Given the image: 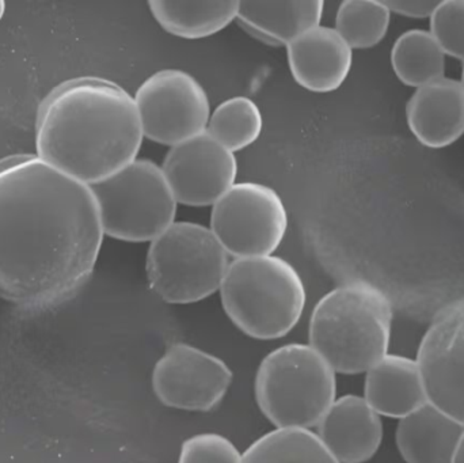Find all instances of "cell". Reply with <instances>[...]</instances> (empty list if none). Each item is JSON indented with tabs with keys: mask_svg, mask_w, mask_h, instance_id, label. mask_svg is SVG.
Wrapping results in <instances>:
<instances>
[{
	"mask_svg": "<svg viewBox=\"0 0 464 463\" xmlns=\"http://www.w3.org/2000/svg\"><path fill=\"white\" fill-rule=\"evenodd\" d=\"M162 170L179 203L207 207L234 187L237 163L234 152L204 132L171 147Z\"/></svg>",
	"mask_w": 464,
	"mask_h": 463,
	"instance_id": "cell-12",
	"label": "cell"
},
{
	"mask_svg": "<svg viewBox=\"0 0 464 463\" xmlns=\"http://www.w3.org/2000/svg\"><path fill=\"white\" fill-rule=\"evenodd\" d=\"M103 236L90 185L37 155L0 160V298L26 310L70 301L89 282Z\"/></svg>",
	"mask_w": 464,
	"mask_h": 463,
	"instance_id": "cell-1",
	"label": "cell"
},
{
	"mask_svg": "<svg viewBox=\"0 0 464 463\" xmlns=\"http://www.w3.org/2000/svg\"><path fill=\"white\" fill-rule=\"evenodd\" d=\"M383 3L390 11H394L401 15L411 16V18L430 16L440 5V2L436 0H386Z\"/></svg>",
	"mask_w": 464,
	"mask_h": 463,
	"instance_id": "cell-26",
	"label": "cell"
},
{
	"mask_svg": "<svg viewBox=\"0 0 464 463\" xmlns=\"http://www.w3.org/2000/svg\"><path fill=\"white\" fill-rule=\"evenodd\" d=\"M416 362L428 402L464 427V299L438 313Z\"/></svg>",
	"mask_w": 464,
	"mask_h": 463,
	"instance_id": "cell-10",
	"label": "cell"
},
{
	"mask_svg": "<svg viewBox=\"0 0 464 463\" xmlns=\"http://www.w3.org/2000/svg\"><path fill=\"white\" fill-rule=\"evenodd\" d=\"M288 228L278 193L258 182H240L214 204L211 230L228 255L237 258L272 256Z\"/></svg>",
	"mask_w": 464,
	"mask_h": 463,
	"instance_id": "cell-8",
	"label": "cell"
},
{
	"mask_svg": "<svg viewBox=\"0 0 464 463\" xmlns=\"http://www.w3.org/2000/svg\"><path fill=\"white\" fill-rule=\"evenodd\" d=\"M318 437L340 463H364L379 450L383 439L381 415L364 397L335 400L318 424Z\"/></svg>",
	"mask_w": 464,
	"mask_h": 463,
	"instance_id": "cell-14",
	"label": "cell"
},
{
	"mask_svg": "<svg viewBox=\"0 0 464 463\" xmlns=\"http://www.w3.org/2000/svg\"><path fill=\"white\" fill-rule=\"evenodd\" d=\"M179 463H242V454L223 435L198 434L182 443Z\"/></svg>",
	"mask_w": 464,
	"mask_h": 463,
	"instance_id": "cell-25",
	"label": "cell"
},
{
	"mask_svg": "<svg viewBox=\"0 0 464 463\" xmlns=\"http://www.w3.org/2000/svg\"><path fill=\"white\" fill-rule=\"evenodd\" d=\"M264 128L261 111L247 97H234L220 103L209 119L207 132L228 151L235 152L253 144Z\"/></svg>",
	"mask_w": 464,
	"mask_h": 463,
	"instance_id": "cell-22",
	"label": "cell"
},
{
	"mask_svg": "<svg viewBox=\"0 0 464 463\" xmlns=\"http://www.w3.org/2000/svg\"><path fill=\"white\" fill-rule=\"evenodd\" d=\"M464 427L428 402L401 419L397 445L406 463H452Z\"/></svg>",
	"mask_w": 464,
	"mask_h": 463,
	"instance_id": "cell-17",
	"label": "cell"
},
{
	"mask_svg": "<svg viewBox=\"0 0 464 463\" xmlns=\"http://www.w3.org/2000/svg\"><path fill=\"white\" fill-rule=\"evenodd\" d=\"M143 136L135 98L100 78L57 86L35 122L37 157L90 187L136 160Z\"/></svg>",
	"mask_w": 464,
	"mask_h": 463,
	"instance_id": "cell-2",
	"label": "cell"
},
{
	"mask_svg": "<svg viewBox=\"0 0 464 463\" xmlns=\"http://www.w3.org/2000/svg\"><path fill=\"white\" fill-rule=\"evenodd\" d=\"M223 307L243 333L275 340L302 318L305 288L296 269L277 256L235 258L220 285Z\"/></svg>",
	"mask_w": 464,
	"mask_h": 463,
	"instance_id": "cell-4",
	"label": "cell"
},
{
	"mask_svg": "<svg viewBox=\"0 0 464 463\" xmlns=\"http://www.w3.org/2000/svg\"><path fill=\"white\" fill-rule=\"evenodd\" d=\"M286 49L295 81L310 92H334L351 72L352 48L333 27L318 24L295 38Z\"/></svg>",
	"mask_w": 464,
	"mask_h": 463,
	"instance_id": "cell-13",
	"label": "cell"
},
{
	"mask_svg": "<svg viewBox=\"0 0 464 463\" xmlns=\"http://www.w3.org/2000/svg\"><path fill=\"white\" fill-rule=\"evenodd\" d=\"M256 404L277 429L318 427L335 401V371L311 345L272 351L256 375Z\"/></svg>",
	"mask_w": 464,
	"mask_h": 463,
	"instance_id": "cell-5",
	"label": "cell"
},
{
	"mask_svg": "<svg viewBox=\"0 0 464 463\" xmlns=\"http://www.w3.org/2000/svg\"><path fill=\"white\" fill-rule=\"evenodd\" d=\"M409 128L420 143L443 149L464 133L462 82L440 78L419 87L406 106Z\"/></svg>",
	"mask_w": 464,
	"mask_h": 463,
	"instance_id": "cell-15",
	"label": "cell"
},
{
	"mask_svg": "<svg viewBox=\"0 0 464 463\" xmlns=\"http://www.w3.org/2000/svg\"><path fill=\"white\" fill-rule=\"evenodd\" d=\"M232 378L230 367L222 359L177 342L155 364L152 389L166 407L208 412L223 401Z\"/></svg>",
	"mask_w": 464,
	"mask_h": 463,
	"instance_id": "cell-11",
	"label": "cell"
},
{
	"mask_svg": "<svg viewBox=\"0 0 464 463\" xmlns=\"http://www.w3.org/2000/svg\"><path fill=\"white\" fill-rule=\"evenodd\" d=\"M430 34L444 53L464 62V0L440 2L430 15Z\"/></svg>",
	"mask_w": 464,
	"mask_h": 463,
	"instance_id": "cell-24",
	"label": "cell"
},
{
	"mask_svg": "<svg viewBox=\"0 0 464 463\" xmlns=\"http://www.w3.org/2000/svg\"><path fill=\"white\" fill-rule=\"evenodd\" d=\"M364 399L378 415L392 419L406 418L427 405L417 362L387 353L368 370Z\"/></svg>",
	"mask_w": 464,
	"mask_h": 463,
	"instance_id": "cell-16",
	"label": "cell"
},
{
	"mask_svg": "<svg viewBox=\"0 0 464 463\" xmlns=\"http://www.w3.org/2000/svg\"><path fill=\"white\" fill-rule=\"evenodd\" d=\"M392 64L402 83L419 89L443 78L446 53L430 32L409 30L395 41Z\"/></svg>",
	"mask_w": 464,
	"mask_h": 463,
	"instance_id": "cell-21",
	"label": "cell"
},
{
	"mask_svg": "<svg viewBox=\"0 0 464 463\" xmlns=\"http://www.w3.org/2000/svg\"><path fill=\"white\" fill-rule=\"evenodd\" d=\"M103 233L127 242L154 241L174 223L177 201L162 168L133 160L105 181L92 185Z\"/></svg>",
	"mask_w": 464,
	"mask_h": 463,
	"instance_id": "cell-7",
	"label": "cell"
},
{
	"mask_svg": "<svg viewBox=\"0 0 464 463\" xmlns=\"http://www.w3.org/2000/svg\"><path fill=\"white\" fill-rule=\"evenodd\" d=\"M242 463H340L318 434L305 429H277L256 439Z\"/></svg>",
	"mask_w": 464,
	"mask_h": 463,
	"instance_id": "cell-20",
	"label": "cell"
},
{
	"mask_svg": "<svg viewBox=\"0 0 464 463\" xmlns=\"http://www.w3.org/2000/svg\"><path fill=\"white\" fill-rule=\"evenodd\" d=\"M228 253L211 228L174 222L150 245V287L168 304L203 301L220 290L227 272Z\"/></svg>",
	"mask_w": 464,
	"mask_h": 463,
	"instance_id": "cell-6",
	"label": "cell"
},
{
	"mask_svg": "<svg viewBox=\"0 0 464 463\" xmlns=\"http://www.w3.org/2000/svg\"><path fill=\"white\" fill-rule=\"evenodd\" d=\"M462 84H463V87H464V67H463V73H462Z\"/></svg>",
	"mask_w": 464,
	"mask_h": 463,
	"instance_id": "cell-29",
	"label": "cell"
},
{
	"mask_svg": "<svg viewBox=\"0 0 464 463\" xmlns=\"http://www.w3.org/2000/svg\"><path fill=\"white\" fill-rule=\"evenodd\" d=\"M452 463H464V432L462 438H460L459 443H458V448L457 450H455Z\"/></svg>",
	"mask_w": 464,
	"mask_h": 463,
	"instance_id": "cell-27",
	"label": "cell"
},
{
	"mask_svg": "<svg viewBox=\"0 0 464 463\" xmlns=\"http://www.w3.org/2000/svg\"><path fill=\"white\" fill-rule=\"evenodd\" d=\"M324 3L239 2L237 21L261 40L288 45L295 38L318 26Z\"/></svg>",
	"mask_w": 464,
	"mask_h": 463,
	"instance_id": "cell-18",
	"label": "cell"
},
{
	"mask_svg": "<svg viewBox=\"0 0 464 463\" xmlns=\"http://www.w3.org/2000/svg\"><path fill=\"white\" fill-rule=\"evenodd\" d=\"M143 135L166 146H177L207 132L211 119L208 95L200 82L181 70L152 73L135 97Z\"/></svg>",
	"mask_w": 464,
	"mask_h": 463,
	"instance_id": "cell-9",
	"label": "cell"
},
{
	"mask_svg": "<svg viewBox=\"0 0 464 463\" xmlns=\"http://www.w3.org/2000/svg\"><path fill=\"white\" fill-rule=\"evenodd\" d=\"M392 306L389 296L356 280L330 291L311 314L310 345L341 374L368 371L389 352Z\"/></svg>",
	"mask_w": 464,
	"mask_h": 463,
	"instance_id": "cell-3",
	"label": "cell"
},
{
	"mask_svg": "<svg viewBox=\"0 0 464 463\" xmlns=\"http://www.w3.org/2000/svg\"><path fill=\"white\" fill-rule=\"evenodd\" d=\"M5 3L0 0V21H2L3 15H5Z\"/></svg>",
	"mask_w": 464,
	"mask_h": 463,
	"instance_id": "cell-28",
	"label": "cell"
},
{
	"mask_svg": "<svg viewBox=\"0 0 464 463\" xmlns=\"http://www.w3.org/2000/svg\"><path fill=\"white\" fill-rule=\"evenodd\" d=\"M389 10L383 2L346 0L341 3L335 16V30L352 49L378 45L390 26Z\"/></svg>",
	"mask_w": 464,
	"mask_h": 463,
	"instance_id": "cell-23",
	"label": "cell"
},
{
	"mask_svg": "<svg viewBox=\"0 0 464 463\" xmlns=\"http://www.w3.org/2000/svg\"><path fill=\"white\" fill-rule=\"evenodd\" d=\"M158 24L177 37H209L237 19L239 2H150Z\"/></svg>",
	"mask_w": 464,
	"mask_h": 463,
	"instance_id": "cell-19",
	"label": "cell"
}]
</instances>
